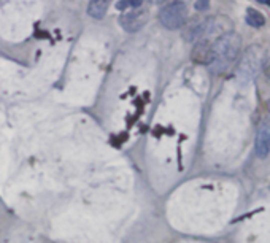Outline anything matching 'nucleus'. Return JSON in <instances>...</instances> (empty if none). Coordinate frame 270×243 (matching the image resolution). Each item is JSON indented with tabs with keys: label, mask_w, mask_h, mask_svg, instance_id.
<instances>
[{
	"label": "nucleus",
	"mask_w": 270,
	"mask_h": 243,
	"mask_svg": "<svg viewBox=\"0 0 270 243\" xmlns=\"http://www.w3.org/2000/svg\"><path fill=\"white\" fill-rule=\"evenodd\" d=\"M264 62V54L258 45L250 46L242 56V60L237 68V78L245 84L248 81H253L258 76V73L263 68Z\"/></svg>",
	"instance_id": "f03ea898"
},
{
	"label": "nucleus",
	"mask_w": 270,
	"mask_h": 243,
	"mask_svg": "<svg viewBox=\"0 0 270 243\" xmlns=\"http://www.w3.org/2000/svg\"><path fill=\"white\" fill-rule=\"evenodd\" d=\"M270 153V116L261 121L256 132V154L259 158H267Z\"/></svg>",
	"instance_id": "39448f33"
},
{
	"label": "nucleus",
	"mask_w": 270,
	"mask_h": 243,
	"mask_svg": "<svg viewBox=\"0 0 270 243\" xmlns=\"http://www.w3.org/2000/svg\"><path fill=\"white\" fill-rule=\"evenodd\" d=\"M108 0H92L88 5V14L95 19H102L108 10Z\"/></svg>",
	"instance_id": "0eeeda50"
},
{
	"label": "nucleus",
	"mask_w": 270,
	"mask_h": 243,
	"mask_svg": "<svg viewBox=\"0 0 270 243\" xmlns=\"http://www.w3.org/2000/svg\"><path fill=\"white\" fill-rule=\"evenodd\" d=\"M263 76H264V80L269 86V89H270V51L267 53V56L264 57V62H263Z\"/></svg>",
	"instance_id": "1a4fd4ad"
},
{
	"label": "nucleus",
	"mask_w": 270,
	"mask_h": 243,
	"mask_svg": "<svg viewBox=\"0 0 270 243\" xmlns=\"http://www.w3.org/2000/svg\"><path fill=\"white\" fill-rule=\"evenodd\" d=\"M264 3H266V5H269V6H270V2H264Z\"/></svg>",
	"instance_id": "9b49d317"
},
{
	"label": "nucleus",
	"mask_w": 270,
	"mask_h": 243,
	"mask_svg": "<svg viewBox=\"0 0 270 243\" xmlns=\"http://www.w3.org/2000/svg\"><path fill=\"white\" fill-rule=\"evenodd\" d=\"M159 21L165 29L177 30L188 21V6L185 2H170L161 8Z\"/></svg>",
	"instance_id": "7ed1b4c3"
},
{
	"label": "nucleus",
	"mask_w": 270,
	"mask_h": 243,
	"mask_svg": "<svg viewBox=\"0 0 270 243\" xmlns=\"http://www.w3.org/2000/svg\"><path fill=\"white\" fill-rule=\"evenodd\" d=\"M245 18H247V22L251 25V27H256V29L263 27V25L266 24V18H264V14L261 13V11H258L256 8H248Z\"/></svg>",
	"instance_id": "6e6552de"
},
{
	"label": "nucleus",
	"mask_w": 270,
	"mask_h": 243,
	"mask_svg": "<svg viewBox=\"0 0 270 243\" xmlns=\"http://www.w3.org/2000/svg\"><path fill=\"white\" fill-rule=\"evenodd\" d=\"M148 22V11L143 8H132V10L124 11L119 18V24L126 32H138L145 27Z\"/></svg>",
	"instance_id": "20e7f679"
},
{
	"label": "nucleus",
	"mask_w": 270,
	"mask_h": 243,
	"mask_svg": "<svg viewBox=\"0 0 270 243\" xmlns=\"http://www.w3.org/2000/svg\"><path fill=\"white\" fill-rule=\"evenodd\" d=\"M194 5H196V10H199V11H205V10H208V6H210L208 2H196Z\"/></svg>",
	"instance_id": "9d476101"
},
{
	"label": "nucleus",
	"mask_w": 270,
	"mask_h": 243,
	"mask_svg": "<svg viewBox=\"0 0 270 243\" xmlns=\"http://www.w3.org/2000/svg\"><path fill=\"white\" fill-rule=\"evenodd\" d=\"M240 48H242V38L234 30L220 38H216L212 43V59L210 64H208L212 73L223 75L228 72L235 64V60H237L240 54Z\"/></svg>",
	"instance_id": "f257e3e1"
},
{
	"label": "nucleus",
	"mask_w": 270,
	"mask_h": 243,
	"mask_svg": "<svg viewBox=\"0 0 270 243\" xmlns=\"http://www.w3.org/2000/svg\"><path fill=\"white\" fill-rule=\"evenodd\" d=\"M212 43L210 40H197L196 45L193 48V60L197 64H210V59H212Z\"/></svg>",
	"instance_id": "423d86ee"
}]
</instances>
